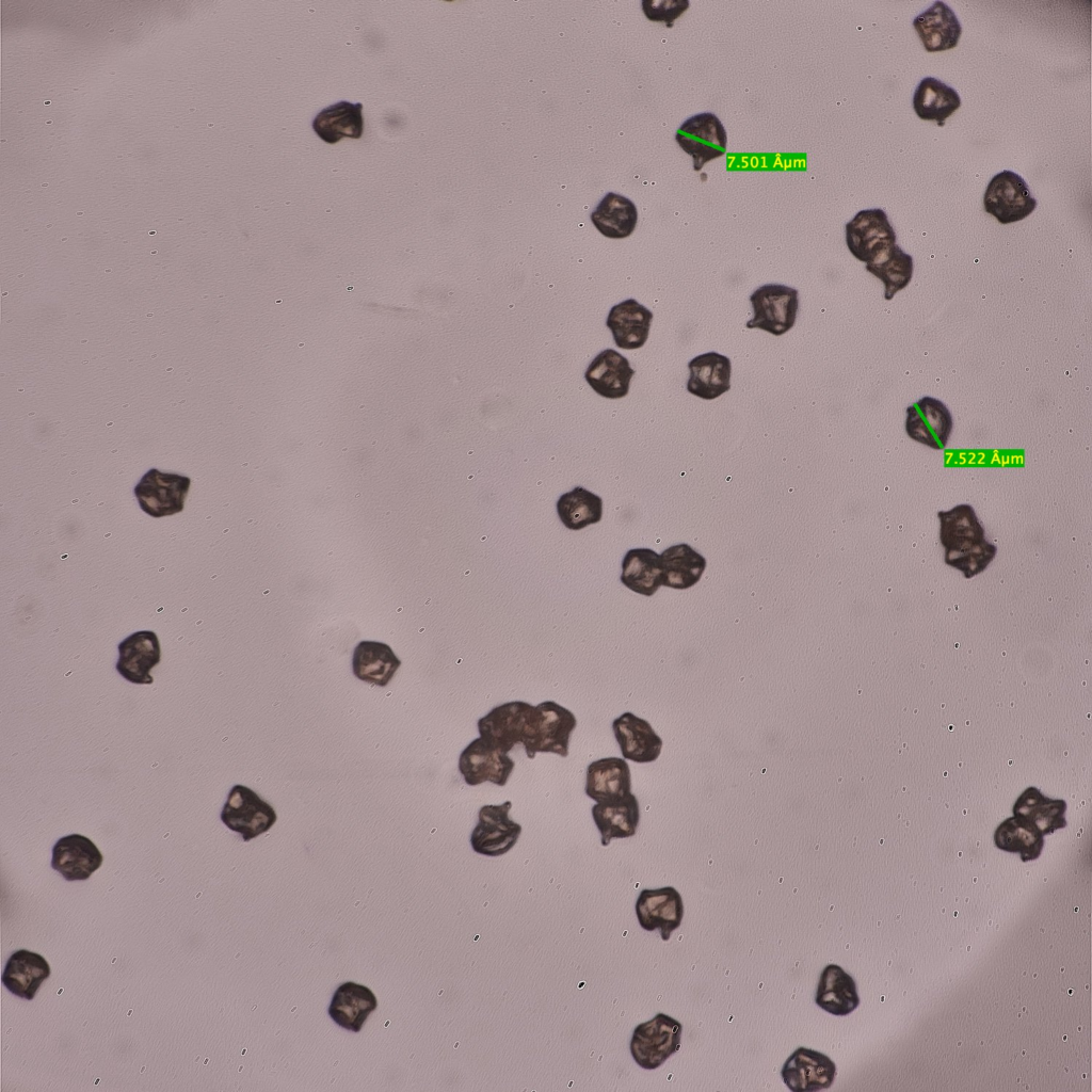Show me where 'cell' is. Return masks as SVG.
Here are the masks:
<instances>
[{
    "label": "cell",
    "mask_w": 1092,
    "mask_h": 1092,
    "mask_svg": "<svg viewBox=\"0 0 1092 1092\" xmlns=\"http://www.w3.org/2000/svg\"><path fill=\"white\" fill-rule=\"evenodd\" d=\"M940 541L945 563L959 569L966 579L982 573L997 553V547L984 535V528L970 504L961 503L937 512Z\"/></svg>",
    "instance_id": "1"
},
{
    "label": "cell",
    "mask_w": 1092,
    "mask_h": 1092,
    "mask_svg": "<svg viewBox=\"0 0 1092 1092\" xmlns=\"http://www.w3.org/2000/svg\"><path fill=\"white\" fill-rule=\"evenodd\" d=\"M577 725L575 714L553 701H545L530 710L521 744L527 757L536 753L568 755L571 734Z\"/></svg>",
    "instance_id": "2"
},
{
    "label": "cell",
    "mask_w": 1092,
    "mask_h": 1092,
    "mask_svg": "<svg viewBox=\"0 0 1092 1092\" xmlns=\"http://www.w3.org/2000/svg\"><path fill=\"white\" fill-rule=\"evenodd\" d=\"M682 1026L664 1013L639 1024L632 1033L630 1053L636 1063L645 1070L659 1067L680 1047Z\"/></svg>",
    "instance_id": "3"
},
{
    "label": "cell",
    "mask_w": 1092,
    "mask_h": 1092,
    "mask_svg": "<svg viewBox=\"0 0 1092 1092\" xmlns=\"http://www.w3.org/2000/svg\"><path fill=\"white\" fill-rule=\"evenodd\" d=\"M753 317L748 328H759L774 336L787 333L796 323L799 309L798 290L781 284H765L750 295Z\"/></svg>",
    "instance_id": "4"
},
{
    "label": "cell",
    "mask_w": 1092,
    "mask_h": 1092,
    "mask_svg": "<svg viewBox=\"0 0 1092 1092\" xmlns=\"http://www.w3.org/2000/svg\"><path fill=\"white\" fill-rule=\"evenodd\" d=\"M220 817L222 822L231 831L239 833L244 841L268 832L277 820V815L269 803L254 790L240 784L230 789Z\"/></svg>",
    "instance_id": "5"
},
{
    "label": "cell",
    "mask_w": 1092,
    "mask_h": 1092,
    "mask_svg": "<svg viewBox=\"0 0 1092 1092\" xmlns=\"http://www.w3.org/2000/svg\"><path fill=\"white\" fill-rule=\"evenodd\" d=\"M984 210L999 223L1010 224L1027 218L1037 207L1026 181L1012 171L996 174L989 182L984 197Z\"/></svg>",
    "instance_id": "6"
},
{
    "label": "cell",
    "mask_w": 1092,
    "mask_h": 1092,
    "mask_svg": "<svg viewBox=\"0 0 1092 1092\" xmlns=\"http://www.w3.org/2000/svg\"><path fill=\"white\" fill-rule=\"evenodd\" d=\"M191 479L178 473L149 469L134 486L140 508L149 516L160 518L183 510Z\"/></svg>",
    "instance_id": "7"
},
{
    "label": "cell",
    "mask_w": 1092,
    "mask_h": 1092,
    "mask_svg": "<svg viewBox=\"0 0 1092 1092\" xmlns=\"http://www.w3.org/2000/svg\"><path fill=\"white\" fill-rule=\"evenodd\" d=\"M679 147L693 159V168L703 166L726 151L727 134L721 121L710 112L686 119L675 134Z\"/></svg>",
    "instance_id": "8"
},
{
    "label": "cell",
    "mask_w": 1092,
    "mask_h": 1092,
    "mask_svg": "<svg viewBox=\"0 0 1092 1092\" xmlns=\"http://www.w3.org/2000/svg\"><path fill=\"white\" fill-rule=\"evenodd\" d=\"M512 802L499 805H483L478 813V823L470 834L475 852L495 857L509 852L517 842L521 826L509 817Z\"/></svg>",
    "instance_id": "9"
},
{
    "label": "cell",
    "mask_w": 1092,
    "mask_h": 1092,
    "mask_svg": "<svg viewBox=\"0 0 1092 1092\" xmlns=\"http://www.w3.org/2000/svg\"><path fill=\"white\" fill-rule=\"evenodd\" d=\"M846 243L850 253L867 264L896 244V234L884 210L864 209L846 224Z\"/></svg>",
    "instance_id": "10"
},
{
    "label": "cell",
    "mask_w": 1092,
    "mask_h": 1092,
    "mask_svg": "<svg viewBox=\"0 0 1092 1092\" xmlns=\"http://www.w3.org/2000/svg\"><path fill=\"white\" fill-rule=\"evenodd\" d=\"M508 754L483 738H476L462 751L459 771L469 786L491 782L502 787L515 767Z\"/></svg>",
    "instance_id": "11"
},
{
    "label": "cell",
    "mask_w": 1092,
    "mask_h": 1092,
    "mask_svg": "<svg viewBox=\"0 0 1092 1092\" xmlns=\"http://www.w3.org/2000/svg\"><path fill=\"white\" fill-rule=\"evenodd\" d=\"M952 428L951 413L938 399L925 396L906 407V434L919 444L943 450L947 446Z\"/></svg>",
    "instance_id": "12"
},
{
    "label": "cell",
    "mask_w": 1092,
    "mask_h": 1092,
    "mask_svg": "<svg viewBox=\"0 0 1092 1092\" xmlns=\"http://www.w3.org/2000/svg\"><path fill=\"white\" fill-rule=\"evenodd\" d=\"M836 1065L830 1057L806 1047H798L781 1070L784 1083L792 1092H816L832 1086Z\"/></svg>",
    "instance_id": "13"
},
{
    "label": "cell",
    "mask_w": 1092,
    "mask_h": 1092,
    "mask_svg": "<svg viewBox=\"0 0 1092 1092\" xmlns=\"http://www.w3.org/2000/svg\"><path fill=\"white\" fill-rule=\"evenodd\" d=\"M635 908L640 926L646 931L659 930L663 941L671 937L684 917L681 896L672 886L641 890Z\"/></svg>",
    "instance_id": "14"
},
{
    "label": "cell",
    "mask_w": 1092,
    "mask_h": 1092,
    "mask_svg": "<svg viewBox=\"0 0 1092 1092\" xmlns=\"http://www.w3.org/2000/svg\"><path fill=\"white\" fill-rule=\"evenodd\" d=\"M533 705L514 701L494 707L478 720L477 726L481 738L489 744L509 753L517 743H521L526 721Z\"/></svg>",
    "instance_id": "15"
},
{
    "label": "cell",
    "mask_w": 1092,
    "mask_h": 1092,
    "mask_svg": "<svg viewBox=\"0 0 1092 1092\" xmlns=\"http://www.w3.org/2000/svg\"><path fill=\"white\" fill-rule=\"evenodd\" d=\"M116 671L128 681L150 685V670L160 662L161 648L157 635L140 630L124 639L117 646Z\"/></svg>",
    "instance_id": "16"
},
{
    "label": "cell",
    "mask_w": 1092,
    "mask_h": 1092,
    "mask_svg": "<svg viewBox=\"0 0 1092 1092\" xmlns=\"http://www.w3.org/2000/svg\"><path fill=\"white\" fill-rule=\"evenodd\" d=\"M612 730L625 759L648 764L659 757L662 740L646 720L626 711L613 720Z\"/></svg>",
    "instance_id": "17"
},
{
    "label": "cell",
    "mask_w": 1092,
    "mask_h": 1092,
    "mask_svg": "<svg viewBox=\"0 0 1092 1092\" xmlns=\"http://www.w3.org/2000/svg\"><path fill=\"white\" fill-rule=\"evenodd\" d=\"M102 854L96 845L80 834L61 837L52 849L51 867L65 880H86L102 864Z\"/></svg>",
    "instance_id": "18"
},
{
    "label": "cell",
    "mask_w": 1092,
    "mask_h": 1092,
    "mask_svg": "<svg viewBox=\"0 0 1092 1092\" xmlns=\"http://www.w3.org/2000/svg\"><path fill=\"white\" fill-rule=\"evenodd\" d=\"M592 817L600 833L601 846L613 838H627L636 834L640 822L639 801L632 792L592 806Z\"/></svg>",
    "instance_id": "19"
},
{
    "label": "cell",
    "mask_w": 1092,
    "mask_h": 1092,
    "mask_svg": "<svg viewBox=\"0 0 1092 1092\" xmlns=\"http://www.w3.org/2000/svg\"><path fill=\"white\" fill-rule=\"evenodd\" d=\"M925 49L929 52L954 48L962 34V27L954 12L943 1H935L913 20Z\"/></svg>",
    "instance_id": "20"
},
{
    "label": "cell",
    "mask_w": 1092,
    "mask_h": 1092,
    "mask_svg": "<svg viewBox=\"0 0 1092 1092\" xmlns=\"http://www.w3.org/2000/svg\"><path fill=\"white\" fill-rule=\"evenodd\" d=\"M633 374L635 370L626 357L613 349H606L591 362L584 378L599 396L620 399L628 394Z\"/></svg>",
    "instance_id": "21"
},
{
    "label": "cell",
    "mask_w": 1092,
    "mask_h": 1092,
    "mask_svg": "<svg viewBox=\"0 0 1092 1092\" xmlns=\"http://www.w3.org/2000/svg\"><path fill=\"white\" fill-rule=\"evenodd\" d=\"M687 390L701 399L712 400L730 388L732 364L727 356L707 352L688 363Z\"/></svg>",
    "instance_id": "22"
},
{
    "label": "cell",
    "mask_w": 1092,
    "mask_h": 1092,
    "mask_svg": "<svg viewBox=\"0 0 1092 1092\" xmlns=\"http://www.w3.org/2000/svg\"><path fill=\"white\" fill-rule=\"evenodd\" d=\"M585 794L596 803L615 800L631 792L628 764L621 757H605L587 768Z\"/></svg>",
    "instance_id": "23"
},
{
    "label": "cell",
    "mask_w": 1092,
    "mask_h": 1092,
    "mask_svg": "<svg viewBox=\"0 0 1092 1092\" xmlns=\"http://www.w3.org/2000/svg\"><path fill=\"white\" fill-rule=\"evenodd\" d=\"M652 320L653 312L648 308L628 299L610 309L606 324L619 348L633 350L646 342Z\"/></svg>",
    "instance_id": "24"
},
{
    "label": "cell",
    "mask_w": 1092,
    "mask_h": 1092,
    "mask_svg": "<svg viewBox=\"0 0 1092 1092\" xmlns=\"http://www.w3.org/2000/svg\"><path fill=\"white\" fill-rule=\"evenodd\" d=\"M376 1007V997L369 987L350 981L339 985L334 993L328 1014L338 1026L359 1032Z\"/></svg>",
    "instance_id": "25"
},
{
    "label": "cell",
    "mask_w": 1092,
    "mask_h": 1092,
    "mask_svg": "<svg viewBox=\"0 0 1092 1092\" xmlns=\"http://www.w3.org/2000/svg\"><path fill=\"white\" fill-rule=\"evenodd\" d=\"M50 967L43 956L20 949L12 953L2 975V982L14 995L31 1000L45 979Z\"/></svg>",
    "instance_id": "26"
},
{
    "label": "cell",
    "mask_w": 1092,
    "mask_h": 1092,
    "mask_svg": "<svg viewBox=\"0 0 1092 1092\" xmlns=\"http://www.w3.org/2000/svg\"><path fill=\"white\" fill-rule=\"evenodd\" d=\"M815 1001L832 1015L850 1014L860 1005L854 979L839 965H826L820 975Z\"/></svg>",
    "instance_id": "27"
},
{
    "label": "cell",
    "mask_w": 1092,
    "mask_h": 1092,
    "mask_svg": "<svg viewBox=\"0 0 1092 1092\" xmlns=\"http://www.w3.org/2000/svg\"><path fill=\"white\" fill-rule=\"evenodd\" d=\"M401 665L389 645L378 641H360L353 652L352 671L360 680L385 687Z\"/></svg>",
    "instance_id": "28"
},
{
    "label": "cell",
    "mask_w": 1092,
    "mask_h": 1092,
    "mask_svg": "<svg viewBox=\"0 0 1092 1092\" xmlns=\"http://www.w3.org/2000/svg\"><path fill=\"white\" fill-rule=\"evenodd\" d=\"M312 128L328 144L343 138L359 139L364 132L363 105L349 101L332 105L317 114Z\"/></svg>",
    "instance_id": "29"
},
{
    "label": "cell",
    "mask_w": 1092,
    "mask_h": 1092,
    "mask_svg": "<svg viewBox=\"0 0 1092 1092\" xmlns=\"http://www.w3.org/2000/svg\"><path fill=\"white\" fill-rule=\"evenodd\" d=\"M1064 800L1049 799L1035 787H1028L1017 798L1013 814L1034 825L1042 835L1066 826Z\"/></svg>",
    "instance_id": "30"
},
{
    "label": "cell",
    "mask_w": 1092,
    "mask_h": 1092,
    "mask_svg": "<svg viewBox=\"0 0 1092 1092\" xmlns=\"http://www.w3.org/2000/svg\"><path fill=\"white\" fill-rule=\"evenodd\" d=\"M621 581L636 593L655 594L663 581L660 555L649 548L628 550L622 562Z\"/></svg>",
    "instance_id": "31"
},
{
    "label": "cell",
    "mask_w": 1092,
    "mask_h": 1092,
    "mask_svg": "<svg viewBox=\"0 0 1092 1092\" xmlns=\"http://www.w3.org/2000/svg\"><path fill=\"white\" fill-rule=\"evenodd\" d=\"M960 106L958 92L933 77L924 78L914 92L913 108L917 116L941 126Z\"/></svg>",
    "instance_id": "32"
},
{
    "label": "cell",
    "mask_w": 1092,
    "mask_h": 1092,
    "mask_svg": "<svg viewBox=\"0 0 1092 1092\" xmlns=\"http://www.w3.org/2000/svg\"><path fill=\"white\" fill-rule=\"evenodd\" d=\"M591 221L605 237L623 239L635 230L638 211L630 199L610 192L604 196L591 213Z\"/></svg>",
    "instance_id": "33"
},
{
    "label": "cell",
    "mask_w": 1092,
    "mask_h": 1092,
    "mask_svg": "<svg viewBox=\"0 0 1092 1092\" xmlns=\"http://www.w3.org/2000/svg\"><path fill=\"white\" fill-rule=\"evenodd\" d=\"M663 574L662 584L685 590L694 585L702 577L705 558L688 544H678L667 548L661 555Z\"/></svg>",
    "instance_id": "34"
},
{
    "label": "cell",
    "mask_w": 1092,
    "mask_h": 1092,
    "mask_svg": "<svg viewBox=\"0 0 1092 1092\" xmlns=\"http://www.w3.org/2000/svg\"><path fill=\"white\" fill-rule=\"evenodd\" d=\"M994 842L998 849L1018 853L1023 862H1028L1040 856L1044 839L1034 825L1013 816L998 825L994 833Z\"/></svg>",
    "instance_id": "35"
},
{
    "label": "cell",
    "mask_w": 1092,
    "mask_h": 1092,
    "mask_svg": "<svg viewBox=\"0 0 1092 1092\" xmlns=\"http://www.w3.org/2000/svg\"><path fill=\"white\" fill-rule=\"evenodd\" d=\"M913 257L894 244L866 264V270L884 284V299L890 301L913 276Z\"/></svg>",
    "instance_id": "36"
},
{
    "label": "cell",
    "mask_w": 1092,
    "mask_h": 1092,
    "mask_svg": "<svg viewBox=\"0 0 1092 1092\" xmlns=\"http://www.w3.org/2000/svg\"><path fill=\"white\" fill-rule=\"evenodd\" d=\"M557 512L567 529L580 530L601 519L603 500L584 487L576 486L560 496Z\"/></svg>",
    "instance_id": "37"
},
{
    "label": "cell",
    "mask_w": 1092,
    "mask_h": 1092,
    "mask_svg": "<svg viewBox=\"0 0 1092 1092\" xmlns=\"http://www.w3.org/2000/svg\"><path fill=\"white\" fill-rule=\"evenodd\" d=\"M688 7L689 1L687 0L642 1V9L646 17L653 21H664L669 28Z\"/></svg>",
    "instance_id": "38"
}]
</instances>
